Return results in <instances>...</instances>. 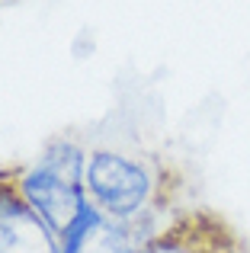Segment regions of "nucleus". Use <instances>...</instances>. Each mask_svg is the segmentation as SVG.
Returning a JSON list of instances; mask_svg holds the SVG:
<instances>
[{"mask_svg": "<svg viewBox=\"0 0 250 253\" xmlns=\"http://www.w3.org/2000/svg\"><path fill=\"white\" fill-rule=\"evenodd\" d=\"M83 192L106 218L128 221L148 211L157 199V179L144 161L119 151H90L83 167Z\"/></svg>", "mask_w": 250, "mask_h": 253, "instance_id": "f257e3e1", "label": "nucleus"}, {"mask_svg": "<svg viewBox=\"0 0 250 253\" xmlns=\"http://www.w3.org/2000/svg\"><path fill=\"white\" fill-rule=\"evenodd\" d=\"M13 183H16L19 196L29 202V209L58 234V241L93 209L83 192V179L58 170L55 164L42 161V157L13 173Z\"/></svg>", "mask_w": 250, "mask_h": 253, "instance_id": "f03ea898", "label": "nucleus"}, {"mask_svg": "<svg viewBox=\"0 0 250 253\" xmlns=\"http://www.w3.org/2000/svg\"><path fill=\"white\" fill-rule=\"evenodd\" d=\"M173 224L161 221L157 205H151L148 211L128 221H116V218H106L100 209H90L87 218L77 221L61 237V253H138L144 244L161 237Z\"/></svg>", "mask_w": 250, "mask_h": 253, "instance_id": "7ed1b4c3", "label": "nucleus"}, {"mask_svg": "<svg viewBox=\"0 0 250 253\" xmlns=\"http://www.w3.org/2000/svg\"><path fill=\"white\" fill-rule=\"evenodd\" d=\"M0 253H61L58 234L29 209L13 176H0Z\"/></svg>", "mask_w": 250, "mask_h": 253, "instance_id": "20e7f679", "label": "nucleus"}, {"mask_svg": "<svg viewBox=\"0 0 250 253\" xmlns=\"http://www.w3.org/2000/svg\"><path fill=\"white\" fill-rule=\"evenodd\" d=\"M138 253H218V237H206L193 224L176 221L170 231L144 244Z\"/></svg>", "mask_w": 250, "mask_h": 253, "instance_id": "39448f33", "label": "nucleus"}]
</instances>
